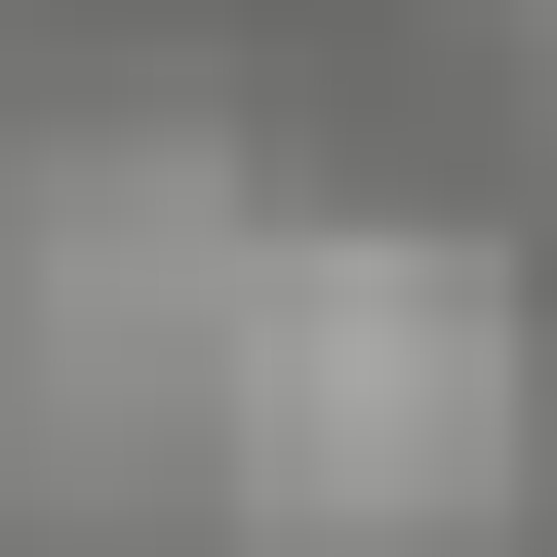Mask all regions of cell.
Masks as SVG:
<instances>
[{"mask_svg": "<svg viewBox=\"0 0 557 557\" xmlns=\"http://www.w3.org/2000/svg\"><path fill=\"white\" fill-rule=\"evenodd\" d=\"M239 438L319 478V518H438V478L518 438V319H478L438 239H239Z\"/></svg>", "mask_w": 557, "mask_h": 557, "instance_id": "obj_1", "label": "cell"}]
</instances>
